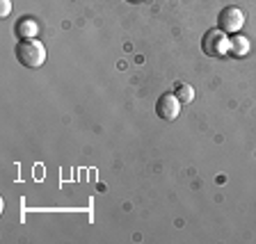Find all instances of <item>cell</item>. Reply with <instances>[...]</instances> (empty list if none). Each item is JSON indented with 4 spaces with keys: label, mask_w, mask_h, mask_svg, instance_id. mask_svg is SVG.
<instances>
[{
    "label": "cell",
    "mask_w": 256,
    "mask_h": 244,
    "mask_svg": "<svg viewBox=\"0 0 256 244\" xmlns=\"http://www.w3.org/2000/svg\"><path fill=\"white\" fill-rule=\"evenodd\" d=\"M174 96L178 98V101H181V105H188V103L194 101V87H192V85H186V82H181V85L176 87Z\"/></svg>",
    "instance_id": "cell-7"
},
{
    "label": "cell",
    "mask_w": 256,
    "mask_h": 244,
    "mask_svg": "<svg viewBox=\"0 0 256 244\" xmlns=\"http://www.w3.org/2000/svg\"><path fill=\"white\" fill-rule=\"evenodd\" d=\"M39 34V25L34 18H21V21L16 23V37H18V41H23V39H34Z\"/></svg>",
    "instance_id": "cell-5"
},
{
    "label": "cell",
    "mask_w": 256,
    "mask_h": 244,
    "mask_svg": "<svg viewBox=\"0 0 256 244\" xmlns=\"http://www.w3.org/2000/svg\"><path fill=\"white\" fill-rule=\"evenodd\" d=\"M178 112H181V101L174 94H162L156 103V114L162 121H174L178 117Z\"/></svg>",
    "instance_id": "cell-4"
},
{
    "label": "cell",
    "mask_w": 256,
    "mask_h": 244,
    "mask_svg": "<svg viewBox=\"0 0 256 244\" xmlns=\"http://www.w3.org/2000/svg\"><path fill=\"white\" fill-rule=\"evenodd\" d=\"M245 25V14H242V9L240 7H224L222 11H220L218 16V27L220 30H224L226 34H238L240 27Z\"/></svg>",
    "instance_id": "cell-3"
},
{
    "label": "cell",
    "mask_w": 256,
    "mask_h": 244,
    "mask_svg": "<svg viewBox=\"0 0 256 244\" xmlns=\"http://www.w3.org/2000/svg\"><path fill=\"white\" fill-rule=\"evenodd\" d=\"M202 50L208 57H222V55H226L229 53V37H226V32L220 30V27L208 30L202 39Z\"/></svg>",
    "instance_id": "cell-2"
},
{
    "label": "cell",
    "mask_w": 256,
    "mask_h": 244,
    "mask_svg": "<svg viewBox=\"0 0 256 244\" xmlns=\"http://www.w3.org/2000/svg\"><path fill=\"white\" fill-rule=\"evenodd\" d=\"M130 2H140V0H130Z\"/></svg>",
    "instance_id": "cell-9"
},
{
    "label": "cell",
    "mask_w": 256,
    "mask_h": 244,
    "mask_svg": "<svg viewBox=\"0 0 256 244\" xmlns=\"http://www.w3.org/2000/svg\"><path fill=\"white\" fill-rule=\"evenodd\" d=\"M12 14V0H0V16L7 18Z\"/></svg>",
    "instance_id": "cell-8"
},
{
    "label": "cell",
    "mask_w": 256,
    "mask_h": 244,
    "mask_svg": "<svg viewBox=\"0 0 256 244\" xmlns=\"http://www.w3.org/2000/svg\"><path fill=\"white\" fill-rule=\"evenodd\" d=\"M16 59L26 69H39L46 62V48L37 39H23V41L16 43Z\"/></svg>",
    "instance_id": "cell-1"
},
{
    "label": "cell",
    "mask_w": 256,
    "mask_h": 244,
    "mask_svg": "<svg viewBox=\"0 0 256 244\" xmlns=\"http://www.w3.org/2000/svg\"><path fill=\"white\" fill-rule=\"evenodd\" d=\"M229 53L234 55V57H245V55L250 53V41H247L245 37H240V34L231 37L229 39Z\"/></svg>",
    "instance_id": "cell-6"
}]
</instances>
